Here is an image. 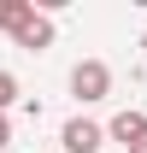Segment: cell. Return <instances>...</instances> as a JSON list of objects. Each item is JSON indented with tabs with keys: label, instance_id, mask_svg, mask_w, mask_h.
I'll list each match as a JSON object with an SVG mask.
<instances>
[{
	"label": "cell",
	"instance_id": "obj_1",
	"mask_svg": "<svg viewBox=\"0 0 147 153\" xmlns=\"http://www.w3.org/2000/svg\"><path fill=\"white\" fill-rule=\"evenodd\" d=\"M71 94L82 100V106L106 100V94H112V65H106V59H76V71H71Z\"/></svg>",
	"mask_w": 147,
	"mask_h": 153
},
{
	"label": "cell",
	"instance_id": "obj_2",
	"mask_svg": "<svg viewBox=\"0 0 147 153\" xmlns=\"http://www.w3.org/2000/svg\"><path fill=\"white\" fill-rule=\"evenodd\" d=\"M12 47H24V53H47V47H53V18L36 12V0H30V12L12 24Z\"/></svg>",
	"mask_w": 147,
	"mask_h": 153
},
{
	"label": "cell",
	"instance_id": "obj_3",
	"mask_svg": "<svg viewBox=\"0 0 147 153\" xmlns=\"http://www.w3.org/2000/svg\"><path fill=\"white\" fill-rule=\"evenodd\" d=\"M59 147H65V153H100V147H106V124H94V118H71V124L59 130Z\"/></svg>",
	"mask_w": 147,
	"mask_h": 153
},
{
	"label": "cell",
	"instance_id": "obj_4",
	"mask_svg": "<svg viewBox=\"0 0 147 153\" xmlns=\"http://www.w3.org/2000/svg\"><path fill=\"white\" fill-rule=\"evenodd\" d=\"M141 135H147V112H135V106H129V112H118V118H112V124H106V141H118V147H135V141H141Z\"/></svg>",
	"mask_w": 147,
	"mask_h": 153
},
{
	"label": "cell",
	"instance_id": "obj_5",
	"mask_svg": "<svg viewBox=\"0 0 147 153\" xmlns=\"http://www.w3.org/2000/svg\"><path fill=\"white\" fill-rule=\"evenodd\" d=\"M24 12H30V0H0V30L12 36V24H18Z\"/></svg>",
	"mask_w": 147,
	"mask_h": 153
},
{
	"label": "cell",
	"instance_id": "obj_6",
	"mask_svg": "<svg viewBox=\"0 0 147 153\" xmlns=\"http://www.w3.org/2000/svg\"><path fill=\"white\" fill-rule=\"evenodd\" d=\"M12 100H18V76H12V71H0V112H6Z\"/></svg>",
	"mask_w": 147,
	"mask_h": 153
},
{
	"label": "cell",
	"instance_id": "obj_7",
	"mask_svg": "<svg viewBox=\"0 0 147 153\" xmlns=\"http://www.w3.org/2000/svg\"><path fill=\"white\" fill-rule=\"evenodd\" d=\"M6 147H12V118L0 112V153H6Z\"/></svg>",
	"mask_w": 147,
	"mask_h": 153
},
{
	"label": "cell",
	"instance_id": "obj_8",
	"mask_svg": "<svg viewBox=\"0 0 147 153\" xmlns=\"http://www.w3.org/2000/svg\"><path fill=\"white\" fill-rule=\"evenodd\" d=\"M129 153H147V135H141V141H135V147H129Z\"/></svg>",
	"mask_w": 147,
	"mask_h": 153
}]
</instances>
